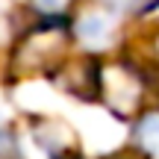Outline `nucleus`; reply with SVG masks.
I'll list each match as a JSON object with an SVG mask.
<instances>
[{
    "instance_id": "obj_1",
    "label": "nucleus",
    "mask_w": 159,
    "mask_h": 159,
    "mask_svg": "<svg viewBox=\"0 0 159 159\" xmlns=\"http://www.w3.org/2000/svg\"><path fill=\"white\" fill-rule=\"evenodd\" d=\"M80 35H83L85 41H100L103 35H106V24H103L100 18H85V21L80 24Z\"/></svg>"
},
{
    "instance_id": "obj_2",
    "label": "nucleus",
    "mask_w": 159,
    "mask_h": 159,
    "mask_svg": "<svg viewBox=\"0 0 159 159\" xmlns=\"http://www.w3.org/2000/svg\"><path fill=\"white\" fill-rule=\"evenodd\" d=\"M33 3H35V9H41V12H62L71 0H33Z\"/></svg>"
}]
</instances>
